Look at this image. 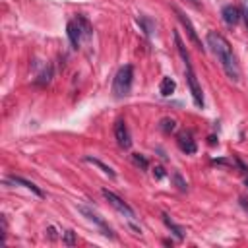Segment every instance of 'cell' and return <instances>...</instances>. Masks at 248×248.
<instances>
[{
	"instance_id": "1",
	"label": "cell",
	"mask_w": 248,
	"mask_h": 248,
	"mask_svg": "<svg viewBox=\"0 0 248 248\" xmlns=\"http://www.w3.org/2000/svg\"><path fill=\"white\" fill-rule=\"evenodd\" d=\"M205 39H207V46L213 50L215 58L219 60L221 68L225 70L227 78L232 79V81H238L240 79V68H238V62L232 54V48H231L229 41L217 31H209Z\"/></svg>"
},
{
	"instance_id": "2",
	"label": "cell",
	"mask_w": 248,
	"mask_h": 248,
	"mask_svg": "<svg viewBox=\"0 0 248 248\" xmlns=\"http://www.w3.org/2000/svg\"><path fill=\"white\" fill-rule=\"evenodd\" d=\"M132 81H134V68L130 64L122 66L114 79H112V93L116 99H122V97H128L130 91H132Z\"/></svg>"
},
{
	"instance_id": "3",
	"label": "cell",
	"mask_w": 248,
	"mask_h": 248,
	"mask_svg": "<svg viewBox=\"0 0 248 248\" xmlns=\"http://www.w3.org/2000/svg\"><path fill=\"white\" fill-rule=\"evenodd\" d=\"M184 70H186V81H188V89L192 93V99L196 103V107H203V91H202V85L194 74V68H192V62H184Z\"/></svg>"
},
{
	"instance_id": "4",
	"label": "cell",
	"mask_w": 248,
	"mask_h": 248,
	"mask_svg": "<svg viewBox=\"0 0 248 248\" xmlns=\"http://www.w3.org/2000/svg\"><path fill=\"white\" fill-rule=\"evenodd\" d=\"M103 196H105V200H107V202H108V203H110L118 213H122V215H124V217H128L130 221H134V219H136V211H134V209H132V207H130V205H128L120 196H116L114 192H110V190H107V188L103 190Z\"/></svg>"
},
{
	"instance_id": "5",
	"label": "cell",
	"mask_w": 248,
	"mask_h": 248,
	"mask_svg": "<svg viewBox=\"0 0 248 248\" xmlns=\"http://www.w3.org/2000/svg\"><path fill=\"white\" fill-rule=\"evenodd\" d=\"M174 10V14H176V17H178V21H180V25L186 29V35H188V39L196 45V48H200V50H203V46H202V41H200V37H198V31H196V27H194V23L190 21V17L182 12V10H178L176 6L172 8Z\"/></svg>"
},
{
	"instance_id": "6",
	"label": "cell",
	"mask_w": 248,
	"mask_h": 248,
	"mask_svg": "<svg viewBox=\"0 0 248 248\" xmlns=\"http://www.w3.org/2000/svg\"><path fill=\"white\" fill-rule=\"evenodd\" d=\"M114 138H116V143L122 149H130L132 147V138H130V132H128V126H126L124 120H118L114 124Z\"/></svg>"
},
{
	"instance_id": "7",
	"label": "cell",
	"mask_w": 248,
	"mask_h": 248,
	"mask_svg": "<svg viewBox=\"0 0 248 248\" xmlns=\"http://www.w3.org/2000/svg\"><path fill=\"white\" fill-rule=\"evenodd\" d=\"M78 209H79V211H81V213H83V215H85L89 221H93L97 227H101L105 236H108V238H114V232L110 231V227H107V223H105V221H103V219H101V217H99V215H97L93 209H89V207H85V205H78Z\"/></svg>"
},
{
	"instance_id": "8",
	"label": "cell",
	"mask_w": 248,
	"mask_h": 248,
	"mask_svg": "<svg viewBox=\"0 0 248 248\" xmlns=\"http://www.w3.org/2000/svg\"><path fill=\"white\" fill-rule=\"evenodd\" d=\"M176 143H178L180 151L186 153V155H192V153H196V149H198V145H196V141H194V138H192L190 132H180L178 138H176Z\"/></svg>"
},
{
	"instance_id": "9",
	"label": "cell",
	"mask_w": 248,
	"mask_h": 248,
	"mask_svg": "<svg viewBox=\"0 0 248 248\" xmlns=\"http://www.w3.org/2000/svg\"><path fill=\"white\" fill-rule=\"evenodd\" d=\"M221 16H223V21H225L227 25H236V23L240 21L242 12H240V8H236V6H232V4H227V6L221 10Z\"/></svg>"
},
{
	"instance_id": "10",
	"label": "cell",
	"mask_w": 248,
	"mask_h": 248,
	"mask_svg": "<svg viewBox=\"0 0 248 248\" xmlns=\"http://www.w3.org/2000/svg\"><path fill=\"white\" fill-rule=\"evenodd\" d=\"M66 33H68V39H70L72 46L78 48V46H79V41H81V37H83V33H81V27H79V23H78L76 19L68 21V25H66Z\"/></svg>"
},
{
	"instance_id": "11",
	"label": "cell",
	"mask_w": 248,
	"mask_h": 248,
	"mask_svg": "<svg viewBox=\"0 0 248 248\" xmlns=\"http://www.w3.org/2000/svg\"><path fill=\"white\" fill-rule=\"evenodd\" d=\"M174 89H176L174 79H172V78H169V76H165V78L161 79V83H159V93H161L163 97H169V95H172V93H174Z\"/></svg>"
},
{
	"instance_id": "12",
	"label": "cell",
	"mask_w": 248,
	"mask_h": 248,
	"mask_svg": "<svg viewBox=\"0 0 248 248\" xmlns=\"http://www.w3.org/2000/svg\"><path fill=\"white\" fill-rule=\"evenodd\" d=\"M10 182H14V184H21L23 188L31 190L33 194H37V196H43V190H41L39 186H35L31 180H25V178H21V176H10Z\"/></svg>"
},
{
	"instance_id": "13",
	"label": "cell",
	"mask_w": 248,
	"mask_h": 248,
	"mask_svg": "<svg viewBox=\"0 0 248 248\" xmlns=\"http://www.w3.org/2000/svg\"><path fill=\"white\" fill-rule=\"evenodd\" d=\"M161 217H163V223H165V225H167V227H169V229H170V231L176 234V238H180V240H182V238H184V229H182L180 225H176V223H174V221H172V219H170L167 213H163Z\"/></svg>"
},
{
	"instance_id": "14",
	"label": "cell",
	"mask_w": 248,
	"mask_h": 248,
	"mask_svg": "<svg viewBox=\"0 0 248 248\" xmlns=\"http://www.w3.org/2000/svg\"><path fill=\"white\" fill-rule=\"evenodd\" d=\"M76 21L79 23V27H81V33H83V37H91L93 35V29H91V23L81 16V14H78V17H76Z\"/></svg>"
},
{
	"instance_id": "15",
	"label": "cell",
	"mask_w": 248,
	"mask_h": 248,
	"mask_svg": "<svg viewBox=\"0 0 248 248\" xmlns=\"http://www.w3.org/2000/svg\"><path fill=\"white\" fill-rule=\"evenodd\" d=\"M85 161H87V163H93V165H97V167H99V169H101L105 174H108L110 178H114V176H116V174H114V170H112L110 167H107L103 161H99V159H93V157H85Z\"/></svg>"
},
{
	"instance_id": "16",
	"label": "cell",
	"mask_w": 248,
	"mask_h": 248,
	"mask_svg": "<svg viewBox=\"0 0 248 248\" xmlns=\"http://www.w3.org/2000/svg\"><path fill=\"white\" fill-rule=\"evenodd\" d=\"M138 23H140V25L143 27V33H145L147 37H149V35L153 33V29H155V25H153V21H151L149 17H145V16H140V17H138Z\"/></svg>"
},
{
	"instance_id": "17",
	"label": "cell",
	"mask_w": 248,
	"mask_h": 248,
	"mask_svg": "<svg viewBox=\"0 0 248 248\" xmlns=\"http://www.w3.org/2000/svg\"><path fill=\"white\" fill-rule=\"evenodd\" d=\"M159 128H161L165 134H170V132H174V128H176V120H172V118H161V120H159Z\"/></svg>"
},
{
	"instance_id": "18",
	"label": "cell",
	"mask_w": 248,
	"mask_h": 248,
	"mask_svg": "<svg viewBox=\"0 0 248 248\" xmlns=\"http://www.w3.org/2000/svg\"><path fill=\"white\" fill-rule=\"evenodd\" d=\"M172 180H174V184H176V188H178L180 192H186V190H188V184H186V180L182 178L180 172H174V174H172Z\"/></svg>"
},
{
	"instance_id": "19",
	"label": "cell",
	"mask_w": 248,
	"mask_h": 248,
	"mask_svg": "<svg viewBox=\"0 0 248 248\" xmlns=\"http://www.w3.org/2000/svg\"><path fill=\"white\" fill-rule=\"evenodd\" d=\"M132 161H134V165H138V167H141V169H147V167H149V161H147L143 155H140V153H134V155H132Z\"/></svg>"
},
{
	"instance_id": "20",
	"label": "cell",
	"mask_w": 248,
	"mask_h": 248,
	"mask_svg": "<svg viewBox=\"0 0 248 248\" xmlns=\"http://www.w3.org/2000/svg\"><path fill=\"white\" fill-rule=\"evenodd\" d=\"M50 78H52V68L48 66V68L39 76V79H35V83H41V85H43V83H48V81H50Z\"/></svg>"
},
{
	"instance_id": "21",
	"label": "cell",
	"mask_w": 248,
	"mask_h": 248,
	"mask_svg": "<svg viewBox=\"0 0 248 248\" xmlns=\"http://www.w3.org/2000/svg\"><path fill=\"white\" fill-rule=\"evenodd\" d=\"M62 240H64V244L74 246V244H76V234H74V231H66V232L62 234Z\"/></svg>"
},
{
	"instance_id": "22",
	"label": "cell",
	"mask_w": 248,
	"mask_h": 248,
	"mask_svg": "<svg viewBox=\"0 0 248 248\" xmlns=\"http://www.w3.org/2000/svg\"><path fill=\"white\" fill-rule=\"evenodd\" d=\"M153 176H155L157 180H161V178L165 176V170H163V167H155V169H153Z\"/></svg>"
},
{
	"instance_id": "23",
	"label": "cell",
	"mask_w": 248,
	"mask_h": 248,
	"mask_svg": "<svg viewBox=\"0 0 248 248\" xmlns=\"http://www.w3.org/2000/svg\"><path fill=\"white\" fill-rule=\"evenodd\" d=\"M46 232H48V238H56V234H54V232H56V231H54V227H48V229H46Z\"/></svg>"
},
{
	"instance_id": "24",
	"label": "cell",
	"mask_w": 248,
	"mask_h": 248,
	"mask_svg": "<svg viewBox=\"0 0 248 248\" xmlns=\"http://www.w3.org/2000/svg\"><path fill=\"white\" fill-rule=\"evenodd\" d=\"M190 2H192L196 8H200V4H202V0H190Z\"/></svg>"
},
{
	"instance_id": "25",
	"label": "cell",
	"mask_w": 248,
	"mask_h": 248,
	"mask_svg": "<svg viewBox=\"0 0 248 248\" xmlns=\"http://www.w3.org/2000/svg\"><path fill=\"white\" fill-rule=\"evenodd\" d=\"M244 184H246V188H248V176H246V180H244Z\"/></svg>"
}]
</instances>
